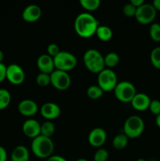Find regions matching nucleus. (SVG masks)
<instances>
[{
	"instance_id": "1",
	"label": "nucleus",
	"mask_w": 160,
	"mask_h": 161,
	"mask_svg": "<svg viewBox=\"0 0 160 161\" xmlns=\"http://www.w3.org/2000/svg\"><path fill=\"white\" fill-rule=\"evenodd\" d=\"M99 25L98 20L89 13L78 14L74 22L75 31L83 38H89L96 34Z\"/></svg>"
},
{
	"instance_id": "6",
	"label": "nucleus",
	"mask_w": 160,
	"mask_h": 161,
	"mask_svg": "<svg viewBox=\"0 0 160 161\" xmlns=\"http://www.w3.org/2000/svg\"><path fill=\"white\" fill-rule=\"evenodd\" d=\"M116 98L122 102H131L136 94L134 85L129 81L119 82L114 90Z\"/></svg>"
},
{
	"instance_id": "16",
	"label": "nucleus",
	"mask_w": 160,
	"mask_h": 161,
	"mask_svg": "<svg viewBox=\"0 0 160 161\" xmlns=\"http://www.w3.org/2000/svg\"><path fill=\"white\" fill-rule=\"evenodd\" d=\"M151 99L147 94L144 93H136L131 101V105L136 110L144 111L149 108Z\"/></svg>"
},
{
	"instance_id": "10",
	"label": "nucleus",
	"mask_w": 160,
	"mask_h": 161,
	"mask_svg": "<svg viewBox=\"0 0 160 161\" xmlns=\"http://www.w3.org/2000/svg\"><path fill=\"white\" fill-rule=\"evenodd\" d=\"M6 79L12 84L20 85L24 81L25 73L20 65L11 64L6 69Z\"/></svg>"
},
{
	"instance_id": "25",
	"label": "nucleus",
	"mask_w": 160,
	"mask_h": 161,
	"mask_svg": "<svg viewBox=\"0 0 160 161\" xmlns=\"http://www.w3.org/2000/svg\"><path fill=\"white\" fill-rule=\"evenodd\" d=\"M80 5L88 11H93L98 9L100 5V0H80Z\"/></svg>"
},
{
	"instance_id": "2",
	"label": "nucleus",
	"mask_w": 160,
	"mask_h": 161,
	"mask_svg": "<svg viewBox=\"0 0 160 161\" xmlns=\"http://www.w3.org/2000/svg\"><path fill=\"white\" fill-rule=\"evenodd\" d=\"M54 149V145L50 138L39 135L33 138L31 151L35 156L41 159H47L51 157Z\"/></svg>"
},
{
	"instance_id": "21",
	"label": "nucleus",
	"mask_w": 160,
	"mask_h": 161,
	"mask_svg": "<svg viewBox=\"0 0 160 161\" xmlns=\"http://www.w3.org/2000/svg\"><path fill=\"white\" fill-rule=\"evenodd\" d=\"M55 132V126L53 122L48 120L41 124V135L50 138Z\"/></svg>"
},
{
	"instance_id": "29",
	"label": "nucleus",
	"mask_w": 160,
	"mask_h": 161,
	"mask_svg": "<svg viewBox=\"0 0 160 161\" xmlns=\"http://www.w3.org/2000/svg\"><path fill=\"white\" fill-rule=\"evenodd\" d=\"M109 157V154L107 149H99L96 151L94 154V161H107Z\"/></svg>"
},
{
	"instance_id": "7",
	"label": "nucleus",
	"mask_w": 160,
	"mask_h": 161,
	"mask_svg": "<svg viewBox=\"0 0 160 161\" xmlns=\"http://www.w3.org/2000/svg\"><path fill=\"white\" fill-rule=\"evenodd\" d=\"M97 83L104 92L114 91L118 84L117 75L111 69H104L98 74Z\"/></svg>"
},
{
	"instance_id": "40",
	"label": "nucleus",
	"mask_w": 160,
	"mask_h": 161,
	"mask_svg": "<svg viewBox=\"0 0 160 161\" xmlns=\"http://www.w3.org/2000/svg\"><path fill=\"white\" fill-rule=\"evenodd\" d=\"M76 161H88L86 159H84V158H80L78 159V160H77Z\"/></svg>"
},
{
	"instance_id": "11",
	"label": "nucleus",
	"mask_w": 160,
	"mask_h": 161,
	"mask_svg": "<svg viewBox=\"0 0 160 161\" xmlns=\"http://www.w3.org/2000/svg\"><path fill=\"white\" fill-rule=\"evenodd\" d=\"M107 139V133L103 128L96 127L89 134L88 141L93 147H100L104 144Z\"/></svg>"
},
{
	"instance_id": "28",
	"label": "nucleus",
	"mask_w": 160,
	"mask_h": 161,
	"mask_svg": "<svg viewBox=\"0 0 160 161\" xmlns=\"http://www.w3.org/2000/svg\"><path fill=\"white\" fill-rule=\"evenodd\" d=\"M36 83L41 86H48L50 83V74L40 72L36 76Z\"/></svg>"
},
{
	"instance_id": "24",
	"label": "nucleus",
	"mask_w": 160,
	"mask_h": 161,
	"mask_svg": "<svg viewBox=\"0 0 160 161\" xmlns=\"http://www.w3.org/2000/svg\"><path fill=\"white\" fill-rule=\"evenodd\" d=\"M88 97L91 99H98L103 95L104 91L98 85H93L88 87L86 91Z\"/></svg>"
},
{
	"instance_id": "17",
	"label": "nucleus",
	"mask_w": 160,
	"mask_h": 161,
	"mask_svg": "<svg viewBox=\"0 0 160 161\" xmlns=\"http://www.w3.org/2000/svg\"><path fill=\"white\" fill-rule=\"evenodd\" d=\"M41 115L47 119H53L57 118L61 114V108L53 102H46L40 109Z\"/></svg>"
},
{
	"instance_id": "36",
	"label": "nucleus",
	"mask_w": 160,
	"mask_h": 161,
	"mask_svg": "<svg viewBox=\"0 0 160 161\" xmlns=\"http://www.w3.org/2000/svg\"><path fill=\"white\" fill-rule=\"evenodd\" d=\"M130 3H131L132 5H133V6H134L136 8H138L144 4V0H131Z\"/></svg>"
},
{
	"instance_id": "35",
	"label": "nucleus",
	"mask_w": 160,
	"mask_h": 161,
	"mask_svg": "<svg viewBox=\"0 0 160 161\" xmlns=\"http://www.w3.org/2000/svg\"><path fill=\"white\" fill-rule=\"evenodd\" d=\"M46 161H67V160L64 157H61V156L54 155L47 158Z\"/></svg>"
},
{
	"instance_id": "37",
	"label": "nucleus",
	"mask_w": 160,
	"mask_h": 161,
	"mask_svg": "<svg viewBox=\"0 0 160 161\" xmlns=\"http://www.w3.org/2000/svg\"><path fill=\"white\" fill-rule=\"evenodd\" d=\"M152 5L156 9V11H160V0H154Z\"/></svg>"
},
{
	"instance_id": "31",
	"label": "nucleus",
	"mask_w": 160,
	"mask_h": 161,
	"mask_svg": "<svg viewBox=\"0 0 160 161\" xmlns=\"http://www.w3.org/2000/svg\"><path fill=\"white\" fill-rule=\"evenodd\" d=\"M149 109L152 112V114L155 115L156 116L160 115V101L156 100V99L151 101Z\"/></svg>"
},
{
	"instance_id": "8",
	"label": "nucleus",
	"mask_w": 160,
	"mask_h": 161,
	"mask_svg": "<svg viewBox=\"0 0 160 161\" xmlns=\"http://www.w3.org/2000/svg\"><path fill=\"white\" fill-rule=\"evenodd\" d=\"M156 14L157 11L153 5L144 3L142 6L136 8L135 17L139 23L143 25H148L155 20Z\"/></svg>"
},
{
	"instance_id": "23",
	"label": "nucleus",
	"mask_w": 160,
	"mask_h": 161,
	"mask_svg": "<svg viewBox=\"0 0 160 161\" xmlns=\"http://www.w3.org/2000/svg\"><path fill=\"white\" fill-rule=\"evenodd\" d=\"M10 102V93L6 89H0V110L7 108Z\"/></svg>"
},
{
	"instance_id": "19",
	"label": "nucleus",
	"mask_w": 160,
	"mask_h": 161,
	"mask_svg": "<svg viewBox=\"0 0 160 161\" xmlns=\"http://www.w3.org/2000/svg\"><path fill=\"white\" fill-rule=\"evenodd\" d=\"M96 35L99 39L104 42H107L112 38L113 32L111 28L107 25H99L96 31Z\"/></svg>"
},
{
	"instance_id": "15",
	"label": "nucleus",
	"mask_w": 160,
	"mask_h": 161,
	"mask_svg": "<svg viewBox=\"0 0 160 161\" xmlns=\"http://www.w3.org/2000/svg\"><path fill=\"white\" fill-rule=\"evenodd\" d=\"M38 105L31 99L22 100L18 105V111L21 115L25 116H32L38 112Z\"/></svg>"
},
{
	"instance_id": "27",
	"label": "nucleus",
	"mask_w": 160,
	"mask_h": 161,
	"mask_svg": "<svg viewBox=\"0 0 160 161\" xmlns=\"http://www.w3.org/2000/svg\"><path fill=\"white\" fill-rule=\"evenodd\" d=\"M149 35L151 39L155 42H160V25L158 23H154L150 26Z\"/></svg>"
},
{
	"instance_id": "4",
	"label": "nucleus",
	"mask_w": 160,
	"mask_h": 161,
	"mask_svg": "<svg viewBox=\"0 0 160 161\" xmlns=\"http://www.w3.org/2000/svg\"><path fill=\"white\" fill-rule=\"evenodd\" d=\"M144 130V122L138 116H130L125 119L123 125L124 134L129 138H135L142 135Z\"/></svg>"
},
{
	"instance_id": "32",
	"label": "nucleus",
	"mask_w": 160,
	"mask_h": 161,
	"mask_svg": "<svg viewBox=\"0 0 160 161\" xmlns=\"http://www.w3.org/2000/svg\"><path fill=\"white\" fill-rule=\"evenodd\" d=\"M61 51L59 46L56 43H50L47 47V53H48L47 54L50 55L52 58H55Z\"/></svg>"
},
{
	"instance_id": "39",
	"label": "nucleus",
	"mask_w": 160,
	"mask_h": 161,
	"mask_svg": "<svg viewBox=\"0 0 160 161\" xmlns=\"http://www.w3.org/2000/svg\"><path fill=\"white\" fill-rule=\"evenodd\" d=\"M3 58H4V54H3V52L0 50V63L3 62Z\"/></svg>"
},
{
	"instance_id": "26",
	"label": "nucleus",
	"mask_w": 160,
	"mask_h": 161,
	"mask_svg": "<svg viewBox=\"0 0 160 161\" xmlns=\"http://www.w3.org/2000/svg\"><path fill=\"white\" fill-rule=\"evenodd\" d=\"M151 62L152 65L157 69L160 70V47L154 48L151 52L150 55Z\"/></svg>"
},
{
	"instance_id": "3",
	"label": "nucleus",
	"mask_w": 160,
	"mask_h": 161,
	"mask_svg": "<svg viewBox=\"0 0 160 161\" xmlns=\"http://www.w3.org/2000/svg\"><path fill=\"white\" fill-rule=\"evenodd\" d=\"M83 62L86 69L93 73H100L105 69L104 56L95 49H89L83 55Z\"/></svg>"
},
{
	"instance_id": "5",
	"label": "nucleus",
	"mask_w": 160,
	"mask_h": 161,
	"mask_svg": "<svg viewBox=\"0 0 160 161\" xmlns=\"http://www.w3.org/2000/svg\"><path fill=\"white\" fill-rule=\"evenodd\" d=\"M55 69L68 72L76 66V57L73 53L61 50L55 58H53Z\"/></svg>"
},
{
	"instance_id": "42",
	"label": "nucleus",
	"mask_w": 160,
	"mask_h": 161,
	"mask_svg": "<svg viewBox=\"0 0 160 161\" xmlns=\"http://www.w3.org/2000/svg\"><path fill=\"white\" fill-rule=\"evenodd\" d=\"M148 161H158V160H148Z\"/></svg>"
},
{
	"instance_id": "12",
	"label": "nucleus",
	"mask_w": 160,
	"mask_h": 161,
	"mask_svg": "<svg viewBox=\"0 0 160 161\" xmlns=\"http://www.w3.org/2000/svg\"><path fill=\"white\" fill-rule=\"evenodd\" d=\"M22 130L27 137L35 138L41 135V124L36 119H27L23 124Z\"/></svg>"
},
{
	"instance_id": "9",
	"label": "nucleus",
	"mask_w": 160,
	"mask_h": 161,
	"mask_svg": "<svg viewBox=\"0 0 160 161\" xmlns=\"http://www.w3.org/2000/svg\"><path fill=\"white\" fill-rule=\"evenodd\" d=\"M50 83L59 91H65L71 85V77L67 72L55 69L50 74Z\"/></svg>"
},
{
	"instance_id": "22",
	"label": "nucleus",
	"mask_w": 160,
	"mask_h": 161,
	"mask_svg": "<svg viewBox=\"0 0 160 161\" xmlns=\"http://www.w3.org/2000/svg\"><path fill=\"white\" fill-rule=\"evenodd\" d=\"M105 66L108 68H113L117 65L119 62V56L115 52H110L106 56L104 57Z\"/></svg>"
},
{
	"instance_id": "18",
	"label": "nucleus",
	"mask_w": 160,
	"mask_h": 161,
	"mask_svg": "<svg viewBox=\"0 0 160 161\" xmlns=\"http://www.w3.org/2000/svg\"><path fill=\"white\" fill-rule=\"evenodd\" d=\"M29 151L25 146H17L11 153V161H28Z\"/></svg>"
},
{
	"instance_id": "20",
	"label": "nucleus",
	"mask_w": 160,
	"mask_h": 161,
	"mask_svg": "<svg viewBox=\"0 0 160 161\" xmlns=\"http://www.w3.org/2000/svg\"><path fill=\"white\" fill-rule=\"evenodd\" d=\"M128 140L129 138L125 134H119L113 138V146L116 149H123L124 148L126 147L127 144H128Z\"/></svg>"
},
{
	"instance_id": "13",
	"label": "nucleus",
	"mask_w": 160,
	"mask_h": 161,
	"mask_svg": "<svg viewBox=\"0 0 160 161\" xmlns=\"http://www.w3.org/2000/svg\"><path fill=\"white\" fill-rule=\"evenodd\" d=\"M42 16V9L38 5L31 4L24 8L22 12V18L27 22H35Z\"/></svg>"
},
{
	"instance_id": "38",
	"label": "nucleus",
	"mask_w": 160,
	"mask_h": 161,
	"mask_svg": "<svg viewBox=\"0 0 160 161\" xmlns=\"http://www.w3.org/2000/svg\"><path fill=\"white\" fill-rule=\"evenodd\" d=\"M155 123H156V125L160 128V115H158V116H156V119H155Z\"/></svg>"
},
{
	"instance_id": "41",
	"label": "nucleus",
	"mask_w": 160,
	"mask_h": 161,
	"mask_svg": "<svg viewBox=\"0 0 160 161\" xmlns=\"http://www.w3.org/2000/svg\"><path fill=\"white\" fill-rule=\"evenodd\" d=\"M136 161H147V160H145L144 159H143V158H140V159H138Z\"/></svg>"
},
{
	"instance_id": "30",
	"label": "nucleus",
	"mask_w": 160,
	"mask_h": 161,
	"mask_svg": "<svg viewBox=\"0 0 160 161\" xmlns=\"http://www.w3.org/2000/svg\"><path fill=\"white\" fill-rule=\"evenodd\" d=\"M136 8L133 5H132L131 3H129L126 4L124 5L123 8H122V12L127 17H135V14H136Z\"/></svg>"
},
{
	"instance_id": "34",
	"label": "nucleus",
	"mask_w": 160,
	"mask_h": 161,
	"mask_svg": "<svg viewBox=\"0 0 160 161\" xmlns=\"http://www.w3.org/2000/svg\"><path fill=\"white\" fill-rule=\"evenodd\" d=\"M0 161H7V153L3 146H0Z\"/></svg>"
},
{
	"instance_id": "14",
	"label": "nucleus",
	"mask_w": 160,
	"mask_h": 161,
	"mask_svg": "<svg viewBox=\"0 0 160 161\" xmlns=\"http://www.w3.org/2000/svg\"><path fill=\"white\" fill-rule=\"evenodd\" d=\"M37 66L41 72L51 74L55 70L53 58L48 54H42L38 58Z\"/></svg>"
},
{
	"instance_id": "33",
	"label": "nucleus",
	"mask_w": 160,
	"mask_h": 161,
	"mask_svg": "<svg viewBox=\"0 0 160 161\" xmlns=\"http://www.w3.org/2000/svg\"><path fill=\"white\" fill-rule=\"evenodd\" d=\"M6 67L3 63H0V83L6 79Z\"/></svg>"
}]
</instances>
